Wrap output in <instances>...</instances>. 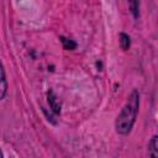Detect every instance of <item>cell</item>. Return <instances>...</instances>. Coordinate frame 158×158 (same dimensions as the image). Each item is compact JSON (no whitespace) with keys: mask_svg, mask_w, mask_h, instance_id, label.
<instances>
[{"mask_svg":"<svg viewBox=\"0 0 158 158\" xmlns=\"http://www.w3.org/2000/svg\"><path fill=\"white\" fill-rule=\"evenodd\" d=\"M138 106H139V94L137 90H133L130 94L128 100L126 101L125 106L121 109L115 121V128L117 133L125 136L131 132L138 114Z\"/></svg>","mask_w":158,"mask_h":158,"instance_id":"cell-1","label":"cell"},{"mask_svg":"<svg viewBox=\"0 0 158 158\" xmlns=\"http://www.w3.org/2000/svg\"><path fill=\"white\" fill-rule=\"evenodd\" d=\"M6 91H7V83H6L5 70H4V67L0 62V100H2L5 98Z\"/></svg>","mask_w":158,"mask_h":158,"instance_id":"cell-2","label":"cell"},{"mask_svg":"<svg viewBox=\"0 0 158 158\" xmlns=\"http://www.w3.org/2000/svg\"><path fill=\"white\" fill-rule=\"evenodd\" d=\"M148 154L149 158H158V152H157V136H153L148 143Z\"/></svg>","mask_w":158,"mask_h":158,"instance_id":"cell-3","label":"cell"},{"mask_svg":"<svg viewBox=\"0 0 158 158\" xmlns=\"http://www.w3.org/2000/svg\"><path fill=\"white\" fill-rule=\"evenodd\" d=\"M120 44H121V48L122 49H128L130 47V37L126 35V33H121L120 35Z\"/></svg>","mask_w":158,"mask_h":158,"instance_id":"cell-4","label":"cell"},{"mask_svg":"<svg viewBox=\"0 0 158 158\" xmlns=\"http://www.w3.org/2000/svg\"><path fill=\"white\" fill-rule=\"evenodd\" d=\"M60 40H62V42H63L65 49H74V48L77 47V43L73 42L72 40H67V38H64V37H60Z\"/></svg>","mask_w":158,"mask_h":158,"instance_id":"cell-5","label":"cell"},{"mask_svg":"<svg viewBox=\"0 0 158 158\" xmlns=\"http://www.w3.org/2000/svg\"><path fill=\"white\" fill-rule=\"evenodd\" d=\"M48 101H49L51 106L53 107V110H54L56 112H59V111H60L59 106H57V105H56V96L53 95V93H52V91H51V93H48Z\"/></svg>","mask_w":158,"mask_h":158,"instance_id":"cell-6","label":"cell"},{"mask_svg":"<svg viewBox=\"0 0 158 158\" xmlns=\"http://www.w3.org/2000/svg\"><path fill=\"white\" fill-rule=\"evenodd\" d=\"M0 158H2V152H1V149H0Z\"/></svg>","mask_w":158,"mask_h":158,"instance_id":"cell-7","label":"cell"}]
</instances>
